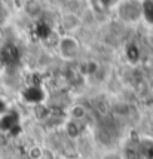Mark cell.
<instances>
[{
  "label": "cell",
  "mask_w": 153,
  "mask_h": 159,
  "mask_svg": "<svg viewBox=\"0 0 153 159\" xmlns=\"http://www.w3.org/2000/svg\"><path fill=\"white\" fill-rule=\"evenodd\" d=\"M115 12L119 21L128 25H134L143 21V3L141 0H119L115 6Z\"/></svg>",
  "instance_id": "6da1fadb"
},
{
  "label": "cell",
  "mask_w": 153,
  "mask_h": 159,
  "mask_svg": "<svg viewBox=\"0 0 153 159\" xmlns=\"http://www.w3.org/2000/svg\"><path fill=\"white\" fill-rule=\"evenodd\" d=\"M80 42L73 33H65L64 36H61L58 40H56V51H58V55L61 57L65 61H71V60H76L79 54H80Z\"/></svg>",
  "instance_id": "7a4b0ae2"
},
{
  "label": "cell",
  "mask_w": 153,
  "mask_h": 159,
  "mask_svg": "<svg viewBox=\"0 0 153 159\" xmlns=\"http://www.w3.org/2000/svg\"><path fill=\"white\" fill-rule=\"evenodd\" d=\"M61 25L65 30V33H74L83 25L82 16L74 14V12H65L61 18Z\"/></svg>",
  "instance_id": "3957f363"
},
{
  "label": "cell",
  "mask_w": 153,
  "mask_h": 159,
  "mask_svg": "<svg viewBox=\"0 0 153 159\" xmlns=\"http://www.w3.org/2000/svg\"><path fill=\"white\" fill-rule=\"evenodd\" d=\"M67 115H69V119H73V120H79V122H82V120L86 118L88 110H86V107L82 106V104H73V106L69 109Z\"/></svg>",
  "instance_id": "277c9868"
},
{
  "label": "cell",
  "mask_w": 153,
  "mask_h": 159,
  "mask_svg": "<svg viewBox=\"0 0 153 159\" xmlns=\"http://www.w3.org/2000/svg\"><path fill=\"white\" fill-rule=\"evenodd\" d=\"M143 3V20L153 24V0H141Z\"/></svg>",
  "instance_id": "5b68a950"
},
{
  "label": "cell",
  "mask_w": 153,
  "mask_h": 159,
  "mask_svg": "<svg viewBox=\"0 0 153 159\" xmlns=\"http://www.w3.org/2000/svg\"><path fill=\"white\" fill-rule=\"evenodd\" d=\"M106 9H115V6L118 5L119 0H98Z\"/></svg>",
  "instance_id": "8992f818"
},
{
  "label": "cell",
  "mask_w": 153,
  "mask_h": 159,
  "mask_svg": "<svg viewBox=\"0 0 153 159\" xmlns=\"http://www.w3.org/2000/svg\"><path fill=\"white\" fill-rule=\"evenodd\" d=\"M5 111H6V104L0 100V115H5Z\"/></svg>",
  "instance_id": "52a82bcc"
},
{
  "label": "cell",
  "mask_w": 153,
  "mask_h": 159,
  "mask_svg": "<svg viewBox=\"0 0 153 159\" xmlns=\"http://www.w3.org/2000/svg\"><path fill=\"white\" fill-rule=\"evenodd\" d=\"M3 18H5V11H3V7L0 6V21L3 20Z\"/></svg>",
  "instance_id": "ba28073f"
}]
</instances>
